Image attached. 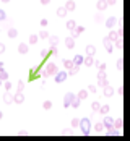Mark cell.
Masks as SVG:
<instances>
[{
	"instance_id": "6da1fadb",
	"label": "cell",
	"mask_w": 130,
	"mask_h": 141,
	"mask_svg": "<svg viewBox=\"0 0 130 141\" xmlns=\"http://www.w3.org/2000/svg\"><path fill=\"white\" fill-rule=\"evenodd\" d=\"M57 71H59V68H57V65H55V63H47L46 70L42 71V76H51V75H55Z\"/></svg>"
},
{
	"instance_id": "7a4b0ae2",
	"label": "cell",
	"mask_w": 130,
	"mask_h": 141,
	"mask_svg": "<svg viewBox=\"0 0 130 141\" xmlns=\"http://www.w3.org/2000/svg\"><path fill=\"white\" fill-rule=\"evenodd\" d=\"M80 123H81V130H83V133L88 135V133H90V120H88V118H83V120L80 122Z\"/></svg>"
},
{
	"instance_id": "3957f363",
	"label": "cell",
	"mask_w": 130,
	"mask_h": 141,
	"mask_svg": "<svg viewBox=\"0 0 130 141\" xmlns=\"http://www.w3.org/2000/svg\"><path fill=\"white\" fill-rule=\"evenodd\" d=\"M65 78H67V73H65V71H57V73H55V81L57 83L65 81Z\"/></svg>"
},
{
	"instance_id": "277c9868",
	"label": "cell",
	"mask_w": 130,
	"mask_h": 141,
	"mask_svg": "<svg viewBox=\"0 0 130 141\" xmlns=\"http://www.w3.org/2000/svg\"><path fill=\"white\" fill-rule=\"evenodd\" d=\"M73 97H75V96H73L72 93L65 94V99H63V106H65V107H68V106L72 104V102H73Z\"/></svg>"
},
{
	"instance_id": "5b68a950",
	"label": "cell",
	"mask_w": 130,
	"mask_h": 141,
	"mask_svg": "<svg viewBox=\"0 0 130 141\" xmlns=\"http://www.w3.org/2000/svg\"><path fill=\"white\" fill-rule=\"evenodd\" d=\"M13 99H15L16 104H23V102H24V94H23V93H18V91H16V94L13 96Z\"/></svg>"
},
{
	"instance_id": "8992f818",
	"label": "cell",
	"mask_w": 130,
	"mask_h": 141,
	"mask_svg": "<svg viewBox=\"0 0 130 141\" xmlns=\"http://www.w3.org/2000/svg\"><path fill=\"white\" fill-rule=\"evenodd\" d=\"M3 102L5 104H12V102H15V99H13V96L10 93H5L3 94Z\"/></svg>"
},
{
	"instance_id": "52a82bcc",
	"label": "cell",
	"mask_w": 130,
	"mask_h": 141,
	"mask_svg": "<svg viewBox=\"0 0 130 141\" xmlns=\"http://www.w3.org/2000/svg\"><path fill=\"white\" fill-rule=\"evenodd\" d=\"M28 50H29V47H28V44H20V46H18V52H20V54H28Z\"/></svg>"
},
{
	"instance_id": "ba28073f",
	"label": "cell",
	"mask_w": 130,
	"mask_h": 141,
	"mask_svg": "<svg viewBox=\"0 0 130 141\" xmlns=\"http://www.w3.org/2000/svg\"><path fill=\"white\" fill-rule=\"evenodd\" d=\"M16 36H18V31H16L15 28H8V37H16Z\"/></svg>"
},
{
	"instance_id": "9c48e42d",
	"label": "cell",
	"mask_w": 130,
	"mask_h": 141,
	"mask_svg": "<svg viewBox=\"0 0 130 141\" xmlns=\"http://www.w3.org/2000/svg\"><path fill=\"white\" fill-rule=\"evenodd\" d=\"M49 42H51V46H57L59 37H57V36H49Z\"/></svg>"
},
{
	"instance_id": "30bf717a",
	"label": "cell",
	"mask_w": 130,
	"mask_h": 141,
	"mask_svg": "<svg viewBox=\"0 0 130 141\" xmlns=\"http://www.w3.org/2000/svg\"><path fill=\"white\" fill-rule=\"evenodd\" d=\"M37 41H39V36L37 34H31L29 36V44H36Z\"/></svg>"
},
{
	"instance_id": "8fae6325",
	"label": "cell",
	"mask_w": 130,
	"mask_h": 141,
	"mask_svg": "<svg viewBox=\"0 0 130 141\" xmlns=\"http://www.w3.org/2000/svg\"><path fill=\"white\" fill-rule=\"evenodd\" d=\"M65 8H67V10H75V2H67V3H65Z\"/></svg>"
},
{
	"instance_id": "7c38bea8",
	"label": "cell",
	"mask_w": 130,
	"mask_h": 141,
	"mask_svg": "<svg viewBox=\"0 0 130 141\" xmlns=\"http://www.w3.org/2000/svg\"><path fill=\"white\" fill-rule=\"evenodd\" d=\"M23 89H24V83H23V81H18V83H16V91H18V93H21Z\"/></svg>"
},
{
	"instance_id": "4fadbf2b",
	"label": "cell",
	"mask_w": 130,
	"mask_h": 141,
	"mask_svg": "<svg viewBox=\"0 0 130 141\" xmlns=\"http://www.w3.org/2000/svg\"><path fill=\"white\" fill-rule=\"evenodd\" d=\"M65 13H67V8H65V7H62V8L57 10V15H59V16H65Z\"/></svg>"
},
{
	"instance_id": "5bb4252c",
	"label": "cell",
	"mask_w": 130,
	"mask_h": 141,
	"mask_svg": "<svg viewBox=\"0 0 130 141\" xmlns=\"http://www.w3.org/2000/svg\"><path fill=\"white\" fill-rule=\"evenodd\" d=\"M39 39H49V32L47 31H41L39 32Z\"/></svg>"
},
{
	"instance_id": "9a60e30c",
	"label": "cell",
	"mask_w": 130,
	"mask_h": 141,
	"mask_svg": "<svg viewBox=\"0 0 130 141\" xmlns=\"http://www.w3.org/2000/svg\"><path fill=\"white\" fill-rule=\"evenodd\" d=\"M0 21H7V13H5V10H2V8H0Z\"/></svg>"
},
{
	"instance_id": "2e32d148",
	"label": "cell",
	"mask_w": 130,
	"mask_h": 141,
	"mask_svg": "<svg viewBox=\"0 0 130 141\" xmlns=\"http://www.w3.org/2000/svg\"><path fill=\"white\" fill-rule=\"evenodd\" d=\"M0 78L3 79V81H7V79H8V73L5 70H2V71H0Z\"/></svg>"
},
{
	"instance_id": "e0dca14e",
	"label": "cell",
	"mask_w": 130,
	"mask_h": 141,
	"mask_svg": "<svg viewBox=\"0 0 130 141\" xmlns=\"http://www.w3.org/2000/svg\"><path fill=\"white\" fill-rule=\"evenodd\" d=\"M42 107H44V109H46V110H49V109H51V107H52V102H51V101H44Z\"/></svg>"
},
{
	"instance_id": "ac0fdd59",
	"label": "cell",
	"mask_w": 130,
	"mask_h": 141,
	"mask_svg": "<svg viewBox=\"0 0 130 141\" xmlns=\"http://www.w3.org/2000/svg\"><path fill=\"white\" fill-rule=\"evenodd\" d=\"M104 125H106L107 128H111V126H112V118H109V117H107L106 120H104Z\"/></svg>"
},
{
	"instance_id": "d6986e66",
	"label": "cell",
	"mask_w": 130,
	"mask_h": 141,
	"mask_svg": "<svg viewBox=\"0 0 130 141\" xmlns=\"http://www.w3.org/2000/svg\"><path fill=\"white\" fill-rule=\"evenodd\" d=\"M3 86H5V89H7V91H10V89H12V83H10V81L7 79V81L3 83Z\"/></svg>"
},
{
	"instance_id": "ffe728a7",
	"label": "cell",
	"mask_w": 130,
	"mask_h": 141,
	"mask_svg": "<svg viewBox=\"0 0 130 141\" xmlns=\"http://www.w3.org/2000/svg\"><path fill=\"white\" fill-rule=\"evenodd\" d=\"M49 54H51V50H47V49H42V50H41V57H47Z\"/></svg>"
},
{
	"instance_id": "44dd1931",
	"label": "cell",
	"mask_w": 130,
	"mask_h": 141,
	"mask_svg": "<svg viewBox=\"0 0 130 141\" xmlns=\"http://www.w3.org/2000/svg\"><path fill=\"white\" fill-rule=\"evenodd\" d=\"M65 44H67L68 49H72V47H73V39H67V41H65Z\"/></svg>"
},
{
	"instance_id": "7402d4cb",
	"label": "cell",
	"mask_w": 130,
	"mask_h": 141,
	"mask_svg": "<svg viewBox=\"0 0 130 141\" xmlns=\"http://www.w3.org/2000/svg\"><path fill=\"white\" fill-rule=\"evenodd\" d=\"M86 97V91H80L78 93V99H85Z\"/></svg>"
},
{
	"instance_id": "603a6c76",
	"label": "cell",
	"mask_w": 130,
	"mask_h": 141,
	"mask_svg": "<svg viewBox=\"0 0 130 141\" xmlns=\"http://www.w3.org/2000/svg\"><path fill=\"white\" fill-rule=\"evenodd\" d=\"M104 93H106V96H111V94H112V88L106 86V89H104Z\"/></svg>"
},
{
	"instance_id": "cb8c5ba5",
	"label": "cell",
	"mask_w": 130,
	"mask_h": 141,
	"mask_svg": "<svg viewBox=\"0 0 130 141\" xmlns=\"http://www.w3.org/2000/svg\"><path fill=\"white\" fill-rule=\"evenodd\" d=\"M63 63H65V67H67V68H72V67H73V62H70V60H65Z\"/></svg>"
},
{
	"instance_id": "d4e9b609",
	"label": "cell",
	"mask_w": 130,
	"mask_h": 141,
	"mask_svg": "<svg viewBox=\"0 0 130 141\" xmlns=\"http://www.w3.org/2000/svg\"><path fill=\"white\" fill-rule=\"evenodd\" d=\"M5 50H7V47H5V44H2V42H0V55L3 54Z\"/></svg>"
},
{
	"instance_id": "484cf974",
	"label": "cell",
	"mask_w": 130,
	"mask_h": 141,
	"mask_svg": "<svg viewBox=\"0 0 130 141\" xmlns=\"http://www.w3.org/2000/svg\"><path fill=\"white\" fill-rule=\"evenodd\" d=\"M98 7L101 8V10H103V8H106V2H104V0H101V2L98 3Z\"/></svg>"
},
{
	"instance_id": "4316f807",
	"label": "cell",
	"mask_w": 130,
	"mask_h": 141,
	"mask_svg": "<svg viewBox=\"0 0 130 141\" xmlns=\"http://www.w3.org/2000/svg\"><path fill=\"white\" fill-rule=\"evenodd\" d=\"M72 125H73V126H78L80 125V120H78V118H73V120H72Z\"/></svg>"
},
{
	"instance_id": "83f0119b",
	"label": "cell",
	"mask_w": 130,
	"mask_h": 141,
	"mask_svg": "<svg viewBox=\"0 0 130 141\" xmlns=\"http://www.w3.org/2000/svg\"><path fill=\"white\" fill-rule=\"evenodd\" d=\"M67 28H68V29H73V28H75V23H73V21H68V23H67Z\"/></svg>"
},
{
	"instance_id": "f1b7e54d",
	"label": "cell",
	"mask_w": 130,
	"mask_h": 141,
	"mask_svg": "<svg viewBox=\"0 0 130 141\" xmlns=\"http://www.w3.org/2000/svg\"><path fill=\"white\" fill-rule=\"evenodd\" d=\"M94 130L101 131V130H103V123H96V125H94Z\"/></svg>"
},
{
	"instance_id": "f546056e",
	"label": "cell",
	"mask_w": 130,
	"mask_h": 141,
	"mask_svg": "<svg viewBox=\"0 0 130 141\" xmlns=\"http://www.w3.org/2000/svg\"><path fill=\"white\" fill-rule=\"evenodd\" d=\"M81 31H83V28H76L75 31H73V36H78V34H80Z\"/></svg>"
},
{
	"instance_id": "4dcf8cb0",
	"label": "cell",
	"mask_w": 130,
	"mask_h": 141,
	"mask_svg": "<svg viewBox=\"0 0 130 141\" xmlns=\"http://www.w3.org/2000/svg\"><path fill=\"white\" fill-rule=\"evenodd\" d=\"M81 57H80V55H76V57H75V63H76V65H78V63H81Z\"/></svg>"
},
{
	"instance_id": "1f68e13d",
	"label": "cell",
	"mask_w": 130,
	"mask_h": 141,
	"mask_svg": "<svg viewBox=\"0 0 130 141\" xmlns=\"http://www.w3.org/2000/svg\"><path fill=\"white\" fill-rule=\"evenodd\" d=\"M107 110H109V107H107V106H104V107H101V110H99V112H103V114H106Z\"/></svg>"
},
{
	"instance_id": "d6a6232c",
	"label": "cell",
	"mask_w": 130,
	"mask_h": 141,
	"mask_svg": "<svg viewBox=\"0 0 130 141\" xmlns=\"http://www.w3.org/2000/svg\"><path fill=\"white\" fill-rule=\"evenodd\" d=\"M41 26H47V20H44L42 18V20H41Z\"/></svg>"
},
{
	"instance_id": "836d02e7",
	"label": "cell",
	"mask_w": 130,
	"mask_h": 141,
	"mask_svg": "<svg viewBox=\"0 0 130 141\" xmlns=\"http://www.w3.org/2000/svg\"><path fill=\"white\" fill-rule=\"evenodd\" d=\"M114 23H115V20H114V18H111V20L107 21V24H109V26H112V24H114Z\"/></svg>"
},
{
	"instance_id": "e575fe53",
	"label": "cell",
	"mask_w": 130,
	"mask_h": 141,
	"mask_svg": "<svg viewBox=\"0 0 130 141\" xmlns=\"http://www.w3.org/2000/svg\"><path fill=\"white\" fill-rule=\"evenodd\" d=\"M93 52H94V47L90 46V47H88V54H93Z\"/></svg>"
},
{
	"instance_id": "d590c367",
	"label": "cell",
	"mask_w": 130,
	"mask_h": 141,
	"mask_svg": "<svg viewBox=\"0 0 130 141\" xmlns=\"http://www.w3.org/2000/svg\"><path fill=\"white\" fill-rule=\"evenodd\" d=\"M72 106H73V107H78V101H76V99H73V102H72Z\"/></svg>"
},
{
	"instance_id": "8d00e7d4",
	"label": "cell",
	"mask_w": 130,
	"mask_h": 141,
	"mask_svg": "<svg viewBox=\"0 0 130 141\" xmlns=\"http://www.w3.org/2000/svg\"><path fill=\"white\" fill-rule=\"evenodd\" d=\"M115 126H117V128H119V126H122V120H117V122H115Z\"/></svg>"
},
{
	"instance_id": "74e56055",
	"label": "cell",
	"mask_w": 130,
	"mask_h": 141,
	"mask_svg": "<svg viewBox=\"0 0 130 141\" xmlns=\"http://www.w3.org/2000/svg\"><path fill=\"white\" fill-rule=\"evenodd\" d=\"M93 109H94V110L99 109V104H98V102H94V104H93Z\"/></svg>"
},
{
	"instance_id": "f35d334b",
	"label": "cell",
	"mask_w": 130,
	"mask_h": 141,
	"mask_svg": "<svg viewBox=\"0 0 130 141\" xmlns=\"http://www.w3.org/2000/svg\"><path fill=\"white\" fill-rule=\"evenodd\" d=\"M2 70H5V65H3V62H0V71Z\"/></svg>"
},
{
	"instance_id": "ab89813d",
	"label": "cell",
	"mask_w": 130,
	"mask_h": 141,
	"mask_svg": "<svg viewBox=\"0 0 130 141\" xmlns=\"http://www.w3.org/2000/svg\"><path fill=\"white\" fill-rule=\"evenodd\" d=\"M49 2H51V0H41V3H44V5H47Z\"/></svg>"
},
{
	"instance_id": "60d3db41",
	"label": "cell",
	"mask_w": 130,
	"mask_h": 141,
	"mask_svg": "<svg viewBox=\"0 0 130 141\" xmlns=\"http://www.w3.org/2000/svg\"><path fill=\"white\" fill-rule=\"evenodd\" d=\"M2 2H3V3H8V2H10V0H2Z\"/></svg>"
},
{
	"instance_id": "b9f144b4",
	"label": "cell",
	"mask_w": 130,
	"mask_h": 141,
	"mask_svg": "<svg viewBox=\"0 0 130 141\" xmlns=\"http://www.w3.org/2000/svg\"><path fill=\"white\" fill-rule=\"evenodd\" d=\"M0 84H3V79H2V78H0Z\"/></svg>"
},
{
	"instance_id": "7bdbcfd3",
	"label": "cell",
	"mask_w": 130,
	"mask_h": 141,
	"mask_svg": "<svg viewBox=\"0 0 130 141\" xmlns=\"http://www.w3.org/2000/svg\"><path fill=\"white\" fill-rule=\"evenodd\" d=\"M2 117H3V114H2V112H0V118H2Z\"/></svg>"
}]
</instances>
